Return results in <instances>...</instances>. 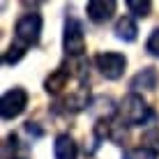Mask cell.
I'll return each mask as SVG.
<instances>
[{
  "label": "cell",
  "mask_w": 159,
  "mask_h": 159,
  "mask_svg": "<svg viewBox=\"0 0 159 159\" xmlns=\"http://www.w3.org/2000/svg\"><path fill=\"white\" fill-rule=\"evenodd\" d=\"M120 118H122L125 125H131V127H143L152 120V108L143 102V97L136 95V92H129L127 97L120 104Z\"/></svg>",
  "instance_id": "6da1fadb"
},
{
  "label": "cell",
  "mask_w": 159,
  "mask_h": 159,
  "mask_svg": "<svg viewBox=\"0 0 159 159\" xmlns=\"http://www.w3.org/2000/svg\"><path fill=\"white\" fill-rule=\"evenodd\" d=\"M14 35L23 46H35L42 37V16L35 12L23 14L14 25Z\"/></svg>",
  "instance_id": "7a4b0ae2"
},
{
  "label": "cell",
  "mask_w": 159,
  "mask_h": 159,
  "mask_svg": "<svg viewBox=\"0 0 159 159\" xmlns=\"http://www.w3.org/2000/svg\"><path fill=\"white\" fill-rule=\"evenodd\" d=\"M62 48L69 58H79L85 51V35H83V25L81 21H76L69 16L65 21V35H62Z\"/></svg>",
  "instance_id": "3957f363"
},
{
  "label": "cell",
  "mask_w": 159,
  "mask_h": 159,
  "mask_svg": "<svg viewBox=\"0 0 159 159\" xmlns=\"http://www.w3.org/2000/svg\"><path fill=\"white\" fill-rule=\"evenodd\" d=\"M95 65L108 81H118L127 69V58L118 51H102L95 56Z\"/></svg>",
  "instance_id": "277c9868"
},
{
  "label": "cell",
  "mask_w": 159,
  "mask_h": 159,
  "mask_svg": "<svg viewBox=\"0 0 159 159\" xmlns=\"http://www.w3.org/2000/svg\"><path fill=\"white\" fill-rule=\"evenodd\" d=\"M25 106H28V92L16 85L2 95V99H0V116L5 120H14L25 111Z\"/></svg>",
  "instance_id": "5b68a950"
},
{
  "label": "cell",
  "mask_w": 159,
  "mask_h": 159,
  "mask_svg": "<svg viewBox=\"0 0 159 159\" xmlns=\"http://www.w3.org/2000/svg\"><path fill=\"white\" fill-rule=\"evenodd\" d=\"M116 7H118L116 0H90V2L85 5V12L90 16V21L104 23V21H108L116 14Z\"/></svg>",
  "instance_id": "8992f818"
},
{
  "label": "cell",
  "mask_w": 159,
  "mask_h": 159,
  "mask_svg": "<svg viewBox=\"0 0 159 159\" xmlns=\"http://www.w3.org/2000/svg\"><path fill=\"white\" fill-rule=\"evenodd\" d=\"M69 69H72V67H67V65H60L56 72H53L46 81H44V88H46V92H51V95H60V92L67 88V83H69V74H72Z\"/></svg>",
  "instance_id": "52a82bcc"
},
{
  "label": "cell",
  "mask_w": 159,
  "mask_h": 159,
  "mask_svg": "<svg viewBox=\"0 0 159 159\" xmlns=\"http://www.w3.org/2000/svg\"><path fill=\"white\" fill-rule=\"evenodd\" d=\"M53 155L56 159H76L79 157V148L69 134H60L53 143Z\"/></svg>",
  "instance_id": "ba28073f"
},
{
  "label": "cell",
  "mask_w": 159,
  "mask_h": 159,
  "mask_svg": "<svg viewBox=\"0 0 159 159\" xmlns=\"http://www.w3.org/2000/svg\"><path fill=\"white\" fill-rule=\"evenodd\" d=\"M131 90H155L157 88V72L152 67H145L143 72H139L134 76V79H131Z\"/></svg>",
  "instance_id": "9c48e42d"
},
{
  "label": "cell",
  "mask_w": 159,
  "mask_h": 159,
  "mask_svg": "<svg viewBox=\"0 0 159 159\" xmlns=\"http://www.w3.org/2000/svg\"><path fill=\"white\" fill-rule=\"evenodd\" d=\"M136 32H139V28H136L134 19H129V16H122V19H118L116 23V37L122 42H134L136 39Z\"/></svg>",
  "instance_id": "30bf717a"
},
{
  "label": "cell",
  "mask_w": 159,
  "mask_h": 159,
  "mask_svg": "<svg viewBox=\"0 0 159 159\" xmlns=\"http://www.w3.org/2000/svg\"><path fill=\"white\" fill-rule=\"evenodd\" d=\"M127 7H129V12L134 14V16H139V19H145V16H150L152 2H150V0H129Z\"/></svg>",
  "instance_id": "8fae6325"
},
{
  "label": "cell",
  "mask_w": 159,
  "mask_h": 159,
  "mask_svg": "<svg viewBox=\"0 0 159 159\" xmlns=\"http://www.w3.org/2000/svg\"><path fill=\"white\" fill-rule=\"evenodd\" d=\"M122 159H157V152L150 150V148L141 145V148H131L122 155Z\"/></svg>",
  "instance_id": "7c38bea8"
},
{
  "label": "cell",
  "mask_w": 159,
  "mask_h": 159,
  "mask_svg": "<svg viewBox=\"0 0 159 159\" xmlns=\"http://www.w3.org/2000/svg\"><path fill=\"white\" fill-rule=\"evenodd\" d=\"M23 53H25L23 46H9L7 51H5V56H2V62L5 65H16L21 58H23Z\"/></svg>",
  "instance_id": "4fadbf2b"
},
{
  "label": "cell",
  "mask_w": 159,
  "mask_h": 159,
  "mask_svg": "<svg viewBox=\"0 0 159 159\" xmlns=\"http://www.w3.org/2000/svg\"><path fill=\"white\" fill-rule=\"evenodd\" d=\"M145 51L150 53V56L159 58V28H155V30H152V35L148 37V42H145Z\"/></svg>",
  "instance_id": "5bb4252c"
},
{
  "label": "cell",
  "mask_w": 159,
  "mask_h": 159,
  "mask_svg": "<svg viewBox=\"0 0 159 159\" xmlns=\"http://www.w3.org/2000/svg\"><path fill=\"white\" fill-rule=\"evenodd\" d=\"M9 159H19V157H9Z\"/></svg>",
  "instance_id": "9a60e30c"
}]
</instances>
